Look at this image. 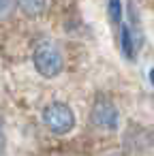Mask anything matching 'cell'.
<instances>
[{
  "label": "cell",
  "mask_w": 154,
  "mask_h": 156,
  "mask_svg": "<svg viewBox=\"0 0 154 156\" xmlns=\"http://www.w3.org/2000/svg\"><path fill=\"white\" fill-rule=\"evenodd\" d=\"M109 156H126V154H120V152H118V154H109Z\"/></svg>",
  "instance_id": "obj_9"
},
{
  "label": "cell",
  "mask_w": 154,
  "mask_h": 156,
  "mask_svg": "<svg viewBox=\"0 0 154 156\" xmlns=\"http://www.w3.org/2000/svg\"><path fill=\"white\" fill-rule=\"evenodd\" d=\"M120 49H122V54H124L128 60H133V58H135L137 41H135V32L131 30V26H128L126 22H122V24H120Z\"/></svg>",
  "instance_id": "obj_4"
},
{
  "label": "cell",
  "mask_w": 154,
  "mask_h": 156,
  "mask_svg": "<svg viewBox=\"0 0 154 156\" xmlns=\"http://www.w3.org/2000/svg\"><path fill=\"white\" fill-rule=\"evenodd\" d=\"M11 9H13V0H0V17L9 15Z\"/></svg>",
  "instance_id": "obj_7"
},
{
  "label": "cell",
  "mask_w": 154,
  "mask_h": 156,
  "mask_svg": "<svg viewBox=\"0 0 154 156\" xmlns=\"http://www.w3.org/2000/svg\"><path fill=\"white\" fill-rule=\"evenodd\" d=\"M107 11H109V20L113 24H122V0H107Z\"/></svg>",
  "instance_id": "obj_6"
},
{
  "label": "cell",
  "mask_w": 154,
  "mask_h": 156,
  "mask_svg": "<svg viewBox=\"0 0 154 156\" xmlns=\"http://www.w3.org/2000/svg\"><path fill=\"white\" fill-rule=\"evenodd\" d=\"M17 5L28 17H41L47 9V0H17Z\"/></svg>",
  "instance_id": "obj_5"
},
{
  "label": "cell",
  "mask_w": 154,
  "mask_h": 156,
  "mask_svg": "<svg viewBox=\"0 0 154 156\" xmlns=\"http://www.w3.org/2000/svg\"><path fill=\"white\" fill-rule=\"evenodd\" d=\"M148 77H150V83H152V88H154V66L150 69V75H148Z\"/></svg>",
  "instance_id": "obj_8"
},
{
  "label": "cell",
  "mask_w": 154,
  "mask_h": 156,
  "mask_svg": "<svg viewBox=\"0 0 154 156\" xmlns=\"http://www.w3.org/2000/svg\"><path fill=\"white\" fill-rule=\"evenodd\" d=\"M92 124L107 133H113L120 126V113H118L116 105L103 94H98L92 105Z\"/></svg>",
  "instance_id": "obj_3"
},
{
  "label": "cell",
  "mask_w": 154,
  "mask_h": 156,
  "mask_svg": "<svg viewBox=\"0 0 154 156\" xmlns=\"http://www.w3.org/2000/svg\"><path fill=\"white\" fill-rule=\"evenodd\" d=\"M32 64H34V69L41 77L54 79L62 73L64 58L52 41H41V43H37V47L32 51Z\"/></svg>",
  "instance_id": "obj_1"
},
{
  "label": "cell",
  "mask_w": 154,
  "mask_h": 156,
  "mask_svg": "<svg viewBox=\"0 0 154 156\" xmlns=\"http://www.w3.org/2000/svg\"><path fill=\"white\" fill-rule=\"evenodd\" d=\"M43 122L54 135H66L75 128V113L66 103L54 101L43 109Z\"/></svg>",
  "instance_id": "obj_2"
}]
</instances>
